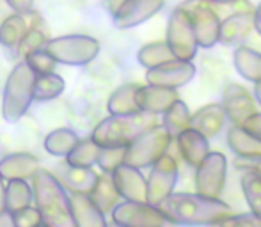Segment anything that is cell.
I'll return each instance as SVG.
<instances>
[{
	"label": "cell",
	"mask_w": 261,
	"mask_h": 227,
	"mask_svg": "<svg viewBox=\"0 0 261 227\" xmlns=\"http://www.w3.org/2000/svg\"><path fill=\"white\" fill-rule=\"evenodd\" d=\"M167 222L185 225H220L233 215L229 204L203 193H174L158 204Z\"/></svg>",
	"instance_id": "1"
},
{
	"label": "cell",
	"mask_w": 261,
	"mask_h": 227,
	"mask_svg": "<svg viewBox=\"0 0 261 227\" xmlns=\"http://www.w3.org/2000/svg\"><path fill=\"white\" fill-rule=\"evenodd\" d=\"M36 208L48 227H76L71 211V201L64 185L50 171L39 167L32 176Z\"/></svg>",
	"instance_id": "2"
},
{
	"label": "cell",
	"mask_w": 261,
	"mask_h": 227,
	"mask_svg": "<svg viewBox=\"0 0 261 227\" xmlns=\"http://www.w3.org/2000/svg\"><path fill=\"white\" fill-rule=\"evenodd\" d=\"M156 114L137 112L132 116H112L96 124L91 137L101 148H126L141 133L155 126Z\"/></svg>",
	"instance_id": "3"
},
{
	"label": "cell",
	"mask_w": 261,
	"mask_h": 227,
	"mask_svg": "<svg viewBox=\"0 0 261 227\" xmlns=\"http://www.w3.org/2000/svg\"><path fill=\"white\" fill-rule=\"evenodd\" d=\"M38 73L27 61L18 62L6 80L2 96V117L7 123H18L34 101Z\"/></svg>",
	"instance_id": "4"
},
{
	"label": "cell",
	"mask_w": 261,
	"mask_h": 227,
	"mask_svg": "<svg viewBox=\"0 0 261 227\" xmlns=\"http://www.w3.org/2000/svg\"><path fill=\"white\" fill-rule=\"evenodd\" d=\"M171 133L164 124H155L144 133H141L132 144L126 146V156L124 162L130 163L139 169H146L151 167L156 160L167 153L169 146H171Z\"/></svg>",
	"instance_id": "5"
},
{
	"label": "cell",
	"mask_w": 261,
	"mask_h": 227,
	"mask_svg": "<svg viewBox=\"0 0 261 227\" xmlns=\"http://www.w3.org/2000/svg\"><path fill=\"white\" fill-rule=\"evenodd\" d=\"M59 64L86 66L93 62L100 53V41L91 36L71 34L54 38L45 46Z\"/></svg>",
	"instance_id": "6"
},
{
	"label": "cell",
	"mask_w": 261,
	"mask_h": 227,
	"mask_svg": "<svg viewBox=\"0 0 261 227\" xmlns=\"http://www.w3.org/2000/svg\"><path fill=\"white\" fill-rule=\"evenodd\" d=\"M165 41L171 46L176 59L192 61L196 57L199 43H197L196 29H194L190 13L185 7L179 6L171 13L167 23V39Z\"/></svg>",
	"instance_id": "7"
},
{
	"label": "cell",
	"mask_w": 261,
	"mask_h": 227,
	"mask_svg": "<svg viewBox=\"0 0 261 227\" xmlns=\"http://www.w3.org/2000/svg\"><path fill=\"white\" fill-rule=\"evenodd\" d=\"M112 222L121 227H160L167 218L156 204L124 199L112 210Z\"/></svg>",
	"instance_id": "8"
},
{
	"label": "cell",
	"mask_w": 261,
	"mask_h": 227,
	"mask_svg": "<svg viewBox=\"0 0 261 227\" xmlns=\"http://www.w3.org/2000/svg\"><path fill=\"white\" fill-rule=\"evenodd\" d=\"M210 0H189V2L181 4L190 13L192 18L194 29H196L197 43L203 48H212L219 43L220 39V23L219 14L212 9Z\"/></svg>",
	"instance_id": "9"
},
{
	"label": "cell",
	"mask_w": 261,
	"mask_h": 227,
	"mask_svg": "<svg viewBox=\"0 0 261 227\" xmlns=\"http://www.w3.org/2000/svg\"><path fill=\"white\" fill-rule=\"evenodd\" d=\"M227 160L222 153H208L196 167V190L203 195L220 197L226 185Z\"/></svg>",
	"instance_id": "10"
},
{
	"label": "cell",
	"mask_w": 261,
	"mask_h": 227,
	"mask_svg": "<svg viewBox=\"0 0 261 227\" xmlns=\"http://www.w3.org/2000/svg\"><path fill=\"white\" fill-rule=\"evenodd\" d=\"M176 181H178V163L165 153L151 165L148 178V201L158 206L165 197L174 192Z\"/></svg>",
	"instance_id": "11"
},
{
	"label": "cell",
	"mask_w": 261,
	"mask_h": 227,
	"mask_svg": "<svg viewBox=\"0 0 261 227\" xmlns=\"http://www.w3.org/2000/svg\"><path fill=\"white\" fill-rule=\"evenodd\" d=\"M194 75H196V66L192 62L183 61V59H172V61L148 69L146 82L153 86L178 89V87L187 86L194 78Z\"/></svg>",
	"instance_id": "12"
},
{
	"label": "cell",
	"mask_w": 261,
	"mask_h": 227,
	"mask_svg": "<svg viewBox=\"0 0 261 227\" xmlns=\"http://www.w3.org/2000/svg\"><path fill=\"white\" fill-rule=\"evenodd\" d=\"M164 6L165 0H124L123 6L112 14L114 25L119 31L134 29L155 16Z\"/></svg>",
	"instance_id": "13"
},
{
	"label": "cell",
	"mask_w": 261,
	"mask_h": 227,
	"mask_svg": "<svg viewBox=\"0 0 261 227\" xmlns=\"http://www.w3.org/2000/svg\"><path fill=\"white\" fill-rule=\"evenodd\" d=\"M114 185L123 199L126 201H141V203H149L148 201V181L142 176L139 167H134L130 163H121L116 171L112 172Z\"/></svg>",
	"instance_id": "14"
},
{
	"label": "cell",
	"mask_w": 261,
	"mask_h": 227,
	"mask_svg": "<svg viewBox=\"0 0 261 227\" xmlns=\"http://www.w3.org/2000/svg\"><path fill=\"white\" fill-rule=\"evenodd\" d=\"M222 107L227 114V119H231L233 124H244L256 112L252 96L238 83H231L224 89Z\"/></svg>",
	"instance_id": "15"
},
{
	"label": "cell",
	"mask_w": 261,
	"mask_h": 227,
	"mask_svg": "<svg viewBox=\"0 0 261 227\" xmlns=\"http://www.w3.org/2000/svg\"><path fill=\"white\" fill-rule=\"evenodd\" d=\"M71 211L76 227H105V213L91 197V193L69 192Z\"/></svg>",
	"instance_id": "16"
},
{
	"label": "cell",
	"mask_w": 261,
	"mask_h": 227,
	"mask_svg": "<svg viewBox=\"0 0 261 227\" xmlns=\"http://www.w3.org/2000/svg\"><path fill=\"white\" fill-rule=\"evenodd\" d=\"M252 29H254V13L249 11L234 13L220 23L219 43L226 46H240L249 38Z\"/></svg>",
	"instance_id": "17"
},
{
	"label": "cell",
	"mask_w": 261,
	"mask_h": 227,
	"mask_svg": "<svg viewBox=\"0 0 261 227\" xmlns=\"http://www.w3.org/2000/svg\"><path fill=\"white\" fill-rule=\"evenodd\" d=\"M178 100H179L178 93H176V89H171V87L148 83V86L137 89V103L142 112L164 114Z\"/></svg>",
	"instance_id": "18"
},
{
	"label": "cell",
	"mask_w": 261,
	"mask_h": 227,
	"mask_svg": "<svg viewBox=\"0 0 261 227\" xmlns=\"http://www.w3.org/2000/svg\"><path fill=\"white\" fill-rule=\"evenodd\" d=\"M176 144H178L179 155L190 167H197L210 153L208 137L192 126L176 137Z\"/></svg>",
	"instance_id": "19"
},
{
	"label": "cell",
	"mask_w": 261,
	"mask_h": 227,
	"mask_svg": "<svg viewBox=\"0 0 261 227\" xmlns=\"http://www.w3.org/2000/svg\"><path fill=\"white\" fill-rule=\"evenodd\" d=\"M39 169L38 156L31 153H11L0 160V174L4 179H29Z\"/></svg>",
	"instance_id": "20"
},
{
	"label": "cell",
	"mask_w": 261,
	"mask_h": 227,
	"mask_svg": "<svg viewBox=\"0 0 261 227\" xmlns=\"http://www.w3.org/2000/svg\"><path fill=\"white\" fill-rule=\"evenodd\" d=\"M226 119H227V114L224 110L222 103H210L194 114L190 126L196 128L203 135H206L208 138H212L224 128Z\"/></svg>",
	"instance_id": "21"
},
{
	"label": "cell",
	"mask_w": 261,
	"mask_h": 227,
	"mask_svg": "<svg viewBox=\"0 0 261 227\" xmlns=\"http://www.w3.org/2000/svg\"><path fill=\"white\" fill-rule=\"evenodd\" d=\"M227 146L237 156L261 158V138L245 130L244 124H234L227 131Z\"/></svg>",
	"instance_id": "22"
},
{
	"label": "cell",
	"mask_w": 261,
	"mask_h": 227,
	"mask_svg": "<svg viewBox=\"0 0 261 227\" xmlns=\"http://www.w3.org/2000/svg\"><path fill=\"white\" fill-rule=\"evenodd\" d=\"M139 87L141 86H137V83H124V86L117 87L107 101L109 114H112V116H132V114L142 112L137 103Z\"/></svg>",
	"instance_id": "23"
},
{
	"label": "cell",
	"mask_w": 261,
	"mask_h": 227,
	"mask_svg": "<svg viewBox=\"0 0 261 227\" xmlns=\"http://www.w3.org/2000/svg\"><path fill=\"white\" fill-rule=\"evenodd\" d=\"M233 62L240 76L249 82H259L261 80V53L249 46H237L233 53Z\"/></svg>",
	"instance_id": "24"
},
{
	"label": "cell",
	"mask_w": 261,
	"mask_h": 227,
	"mask_svg": "<svg viewBox=\"0 0 261 227\" xmlns=\"http://www.w3.org/2000/svg\"><path fill=\"white\" fill-rule=\"evenodd\" d=\"M29 31V23L21 13L11 14L0 25V45L11 50H18L21 39Z\"/></svg>",
	"instance_id": "25"
},
{
	"label": "cell",
	"mask_w": 261,
	"mask_h": 227,
	"mask_svg": "<svg viewBox=\"0 0 261 227\" xmlns=\"http://www.w3.org/2000/svg\"><path fill=\"white\" fill-rule=\"evenodd\" d=\"M34 201V190L27 179H11L6 185V210L11 213L31 206Z\"/></svg>",
	"instance_id": "26"
},
{
	"label": "cell",
	"mask_w": 261,
	"mask_h": 227,
	"mask_svg": "<svg viewBox=\"0 0 261 227\" xmlns=\"http://www.w3.org/2000/svg\"><path fill=\"white\" fill-rule=\"evenodd\" d=\"M79 135L69 128H57V130L50 131L45 138V149L52 156H68L73 151L76 144H79Z\"/></svg>",
	"instance_id": "27"
},
{
	"label": "cell",
	"mask_w": 261,
	"mask_h": 227,
	"mask_svg": "<svg viewBox=\"0 0 261 227\" xmlns=\"http://www.w3.org/2000/svg\"><path fill=\"white\" fill-rule=\"evenodd\" d=\"M101 153V146L94 142V138H82L73 148V151L66 156V163L71 167H93L98 163Z\"/></svg>",
	"instance_id": "28"
},
{
	"label": "cell",
	"mask_w": 261,
	"mask_h": 227,
	"mask_svg": "<svg viewBox=\"0 0 261 227\" xmlns=\"http://www.w3.org/2000/svg\"><path fill=\"white\" fill-rule=\"evenodd\" d=\"M190 123H192V116H190V112H189V107H187L181 100L174 101V103L164 112V119H162V124L167 128V131L171 133L172 138H176L179 133L189 130Z\"/></svg>",
	"instance_id": "29"
},
{
	"label": "cell",
	"mask_w": 261,
	"mask_h": 227,
	"mask_svg": "<svg viewBox=\"0 0 261 227\" xmlns=\"http://www.w3.org/2000/svg\"><path fill=\"white\" fill-rule=\"evenodd\" d=\"M66 186L69 192H84L91 193L94 190L100 176L93 171V167H71L68 165L66 171Z\"/></svg>",
	"instance_id": "30"
},
{
	"label": "cell",
	"mask_w": 261,
	"mask_h": 227,
	"mask_svg": "<svg viewBox=\"0 0 261 227\" xmlns=\"http://www.w3.org/2000/svg\"><path fill=\"white\" fill-rule=\"evenodd\" d=\"M91 197L96 201V204L101 208L103 213H112V210L117 206V201H119V192H117L116 185H114L112 176H100L98 183L94 186V190L91 192Z\"/></svg>",
	"instance_id": "31"
},
{
	"label": "cell",
	"mask_w": 261,
	"mask_h": 227,
	"mask_svg": "<svg viewBox=\"0 0 261 227\" xmlns=\"http://www.w3.org/2000/svg\"><path fill=\"white\" fill-rule=\"evenodd\" d=\"M66 82L57 73L38 75L34 89V101H52L64 93Z\"/></svg>",
	"instance_id": "32"
},
{
	"label": "cell",
	"mask_w": 261,
	"mask_h": 227,
	"mask_svg": "<svg viewBox=\"0 0 261 227\" xmlns=\"http://www.w3.org/2000/svg\"><path fill=\"white\" fill-rule=\"evenodd\" d=\"M176 59V55L172 53L171 46L165 43H149V45L142 46L137 53V61L141 66H144L146 69H151L155 66H160L167 61Z\"/></svg>",
	"instance_id": "33"
},
{
	"label": "cell",
	"mask_w": 261,
	"mask_h": 227,
	"mask_svg": "<svg viewBox=\"0 0 261 227\" xmlns=\"http://www.w3.org/2000/svg\"><path fill=\"white\" fill-rule=\"evenodd\" d=\"M242 192L245 195L251 213L261 218V174L254 171H245L242 174Z\"/></svg>",
	"instance_id": "34"
},
{
	"label": "cell",
	"mask_w": 261,
	"mask_h": 227,
	"mask_svg": "<svg viewBox=\"0 0 261 227\" xmlns=\"http://www.w3.org/2000/svg\"><path fill=\"white\" fill-rule=\"evenodd\" d=\"M48 32L46 29H39L38 25L31 27L25 34V38L21 39L20 46H18V52H20L21 57H25L27 53L34 52V50H39V48H45L46 43H48Z\"/></svg>",
	"instance_id": "35"
},
{
	"label": "cell",
	"mask_w": 261,
	"mask_h": 227,
	"mask_svg": "<svg viewBox=\"0 0 261 227\" xmlns=\"http://www.w3.org/2000/svg\"><path fill=\"white\" fill-rule=\"evenodd\" d=\"M25 61L31 64V68L34 69L38 75L54 73L59 64L46 48H39V50H34V52L27 53V55H25Z\"/></svg>",
	"instance_id": "36"
},
{
	"label": "cell",
	"mask_w": 261,
	"mask_h": 227,
	"mask_svg": "<svg viewBox=\"0 0 261 227\" xmlns=\"http://www.w3.org/2000/svg\"><path fill=\"white\" fill-rule=\"evenodd\" d=\"M126 148H101L98 167L103 171V174H112L121 163H124Z\"/></svg>",
	"instance_id": "37"
},
{
	"label": "cell",
	"mask_w": 261,
	"mask_h": 227,
	"mask_svg": "<svg viewBox=\"0 0 261 227\" xmlns=\"http://www.w3.org/2000/svg\"><path fill=\"white\" fill-rule=\"evenodd\" d=\"M14 215V224L16 227H34V225H45L41 213H39L38 208L27 206L23 210L16 211Z\"/></svg>",
	"instance_id": "38"
},
{
	"label": "cell",
	"mask_w": 261,
	"mask_h": 227,
	"mask_svg": "<svg viewBox=\"0 0 261 227\" xmlns=\"http://www.w3.org/2000/svg\"><path fill=\"white\" fill-rule=\"evenodd\" d=\"M220 225H261V218L256 217L254 213L238 215V217H233V215H231V217L226 218Z\"/></svg>",
	"instance_id": "39"
},
{
	"label": "cell",
	"mask_w": 261,
	"mask_h": 227,
	"mask_svg": "<svg viewBox=\"0 0 261 227\" xmlns=\"http://www.w3.org/2000/svg\"><path fill=\"white\" fill-rule=\"evenodd\" d=\"M244 128L251 131L252 135H256L258 138H261V114H258V112L252 114V116L244 123Z\"/></svg>",
	"instance_id": "40"
},
{
	"label": "cell",
	"mask_w": 261,
	"mask_h": 227,
	"mask_svg": "<svg viewBox=\"0 0 261 227\" xmlns=\"http://www.w3.org/2000/svg\"><path fill=\"white\" fill-rule=\"evenodd\" d=\"M6 2H7V6L14 11V13L27 14V13H31L34 0H6Z\"/></svg>",
	"instance_id": "41"
},
{
	"label": "cell",
	"mask_w": 261,
	"mask_h": 227,
	"mask_svg": "<svg viewBox=\"0 0 261 227\" xmlns=\"http://www.w3.org/2000/svg\"><path fill=\"white\" fill-rule=\"evenodd\" d=\"M0 227H16V224H14V215L9 210L0 211Z\"/></svg>",
	"instance_id": "42"
},
{
	"label": "cell",
	"mask_w": 261,
	"mask_h": 227,
	"mask_svg": "<svg viewBox=\"0 0 261 227\" xmlns=\"http://www.w3.org/2000/svg\"><path fill=\"white\" fill-rule=\"evenodd\" d=\"M254 31L261 36V4L254 9Z\"/></svg>",
	"instance_id": "43"
},
{
	"label": "cell",
	"mask_w": 261,
	"mask_h": 227,
	"mask_svg": "<svg viewBox=\"0 0 261 227\" xmlns=\"http://www.w3.org/2000/svg\"><path fill=\"white\" fill-rule=\"evenodd\" d=\"M6 210V185H4V178L0 174V211Z\"/></svg>",
	"instance_id": "44"
},
{
	"label": "cell",
	"mask_w": 261,
	"mask_h": 227,
	"mask_svg": "<svg viewBox=\"0 0 261 227\" xmlns=\"http://www.w3.org/2000/svg\"><path fill=\"white\" fill-rule=\"evenodd\" d=\"M124 0H109V9H110V14H114L121 6H123Z\"/></svg>",
	"instance_id": "45"
},
{
	"label": "cell",
	"mask_w": 261,
	"mask_h": 227,
	"mask_svg": "<svg viewBox=\"0 0 261 227\" xmlns=\"http://www.w3.org/2000/svg\"><path fill=\"white\" fill-rule=\"evenodd\" d=\"M254 96H256V100H258V103L261 105V80L256 82V86H254Z\"/></svg>",
	"instance_id": "46"
},
{
	"label": "cell",
	"mask_w": 261,
	"mask_h": 227,
	"mask_svg": "<svg viewBox=\"0 0 261 227\" xmlns=\"http://www.w3.org/2000/svg\"><path fill=\"white\" fill-rule=\"evenodd\" d=\"M210 2H213V4H234V2H238V0H210Z\"/></svg>",
	"instance_id": "47"
}]
</instances>
